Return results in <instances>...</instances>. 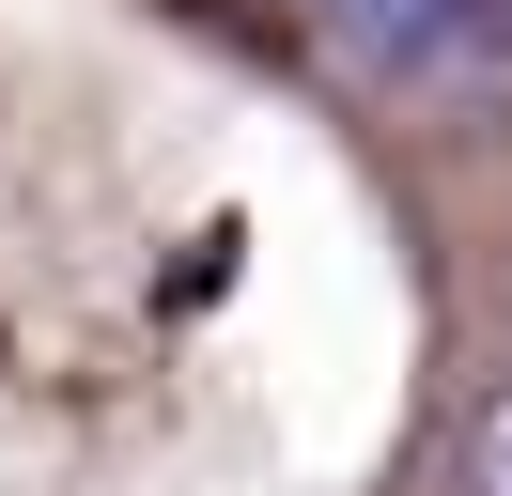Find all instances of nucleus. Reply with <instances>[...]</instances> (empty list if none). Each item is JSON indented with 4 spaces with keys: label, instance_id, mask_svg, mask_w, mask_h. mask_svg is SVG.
<instances>
[{
    "label": "nucleus",
    "instance_id": "2",
    "mask_svg": "<svg viewBox=\"0 0 512 496\" xmlns=\"http://www.w3.org/2000/svg\"><path fill=\"white\" fill-rule=\"evenodd\" d=\"M450 481H466V496H512V357H497V388L466 403V434H450Z\"/></svg>",
    "mask_w": 512,
    "mask_h": 496
},
{
    "label": "nucleus",
    "instance_id": "1",
    "mask_svg": "<svg viewBox=\"0 0 512 496\" xmlns=\"http://www.w3.org/2000/svg\"><path fill=\"white\" fill-rule=\"evenodd\" d=\"M326 31H342L357 62H435L450 47V0H326Z\"/></svg>",
    "mask_w": 512,
    "mask_h": 496
}]
</instances>
